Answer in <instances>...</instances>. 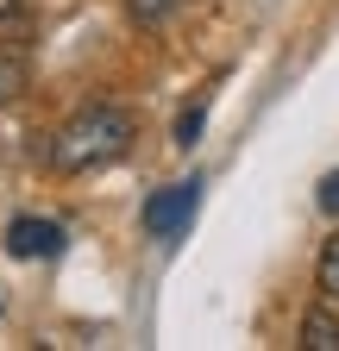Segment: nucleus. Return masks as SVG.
I'll return each instance as SVG.
<instances>
[{
	"mask_svg": "<svg viewBox=\"0 0 339 351\" xmlns=\"http://www.w3.org/2000/svg\"><path fill=\"white\" fill-rule=\"evenodd\" d=\"M132 138H139V119L126 113V107L89 101L82 113H69V119L57 125V138H51V169H63V176L107 169V163H119L126 151H132Z\"/></svg>",
	"mask_w": 339,
	"mask_h": 351,
	"instance_id": "f257e3e1",
	"label": "nucleus"
},
{
	"mask_svg": "<svg viewBox=\"0 0 339 351\" xmlns=\"http://www.w3.org/2000/svg\"><path fill=\"white\" fill-rule=\"evenodd\" d=\"M195 207H201V176H183V182H170L145 201V232L151 239H183Z\"/></svg>",
	"mask_w": 339,
	"mask_h": 351,
	"instance_id": "f03ea898",
	"label": "nucleus"
},
{
	"mask_svg": "<svg viewBox=\"0 0 339 351\" xmlns=\"http://www.w3.org/2000/svg\"><path fill=\"white\" fill-rule=\"evenodd\" d=\"M69 245V232L57 226V219H38V213H19L7 226V251L13 257H57Z\"/></svg>",
	"mask_w": 339,
	"mask_h": 351,
	"instance_id": "7ed1b4c3",
	"label": "nucleus"
},
{
	"mask_svg": "<svg viewBox=\"0 0 339 351\" xmlns=\"http://www.w3.org/2000/svg\"><path fill=\"white\" fill-rule=\"evenodd\" d=\"M302 351H339V314H333V301L314 307V314H302Z\"/></svg>",
	"mask_w": 339,
	"mask_h": 351,
	"instance_id": "20e7f679",
	"label": "nucleus"
},
{
	"mask_svg": "<svg viewBox=\"0 0 339 351\" xmlns=\"http://www.w3.org/2000/svg\"><path fill=\"white\" fill-rule=\"evenodd\" d=\"M25 88V57H19V38H0V101H13Z\"/></svg>",
	"mask_w": 339,
	"mask_h": 351,
	"instance_id": "39448f33",
	"label": "nucleus"
},
{
	"mask_svg": "<svg viewBox=\"0 0 339 351\" xmlns=\"http://www.w3.org/2000/svg\"><path fill=\"white\" fill-rule=\"evenodd\" d=\"M314 289H320V301H333V307H339V239H327V245H320V263H314Z\"/></svg>",
	"mask_w": 339,
	"mask_h": 351,
	"instance_id": "423d86ee",
	"label": "nucleus"
},
{
	"mask_svg": "<svg viewBox=\"0 0 339 351\" xmlns=\"http://www.w3.org/2000/svg\"><path fill=\"white\" fill-rule=\"evenodd\" d=\"M176 7H183V0H126V19L151 32V25H163V19L176 13Z\"/></svg>",
	"mask_w": 339,
	"mask_h": 351,
	"instance_id": "0eeeda50",
	"label": "nucleus"
},
{
	"mask_svg": "<svg viewBox=\"0 0 339 351\" xmlns=\"http://www.w3.org/2000/svg\"><path fill=\"white\" fill-rule=\"evenodd\" d=\"M201 125H207V101H189V107H183V119H176V145H183V151H195Z\"/></svg>",
	"mask_w": 339,
	"mask_h": 351,
	"instance_id": "6e6552de",
	"label": "nucleus"
},
{
	"mask_svg": "<svg viewBox=\"0 0 339 351\" xmlns=\"http://www.w3.org/2000/svg\"><path fill=\"white\" fill-rule=\"evenodd\" d=\"M320 213H339V169L320 176Z\"/></svg>",
	"mask_w": 339,
	"mask_h": 351,
	"instance_id": "1a4fd4ad",
	"label": "nucleus"
},
{
	"mask_svg": "<svg viewBox=\"0 0 339 351\" xmlns=\"http://www.w3.org/2000/svg\"><path fill=\"white\" fill-rule=\"evenodd\" d=\"M13 7H19V0H0V25H7V19H13Z\"/></svg>",
	"mask_w": 339,
	"mask_h": 351,
	"instance_id": "9d476101",
	"label": "nucleus"
}]
</instances>
